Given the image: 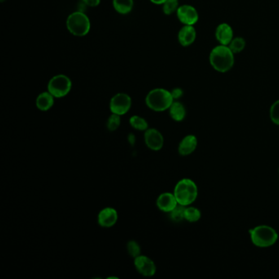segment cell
<instances>
[{
  "mask_svg": "<svg viewBox=\"0 0 279 279\" xmlns=\"http://www.w3.org/2000/svg\"><path fill=\"white\" fill-rule=\"evenodd\" d=\"M197 146V137L194 135H188L184 137L179 146V153L181 156L190 155L195 151Z\"/></svg>",
  "mask_w": 279,
  "mask_h": 279,
  "instance_id": "cell-15",
  "label": "cell"
},
{
  "mask_svg": "<svg viewBox=\"0 0 279 279\" xmlns=\"http://www.w3.org/2000/svg\"><path fill=\"white\" fill-rule=\"evenodd\" d=\"M117 220V211L111 207H106V208L102 209L98 214V224L102 228H111L116 224Z\"/></svg>",
  "mask_w": 279,
  "mask_h": 279,
  "instance_id": "cell-11",
  "label": "cell"
},
{
  "mask_svg": "<svg viewBox=\"0 0 279 279\" xmlns=\"http://www.w3.org/2000/svg\"><path fill=\"white\" fill-rule=\"evenodd\" d=\"M0 1H1V2L4 3L5 2V0H0Z\"/></svg>",
  "mask_w": 279,
  "mask_h": 279,
  "instance_id": "cell-31",
  "label": "cell"
},
{
  "mask_svg": "<svg viewBox=\"0 0 279 279\" xmlns=\"http://www.w3.org/2000/svg\"><path fill=\"white\" fill-rule=\"evenodd\" d=\"M132 106V99L127 93H116L111 98L109 107L111 113L123 115L126 114Z\"/></svg>",
  "mask_w": 279,
  "mask_h": 279,
  "instance_id": "cell-7",
  "label": "cell"
},
{
  "mask_svg": "<svg viewBox=\"0 0 279 279\" xmlns=\"http://www.w3.org/2000/svg\"><path fill=\"white\" fill-rule=\"evenodd\" d=\"M250 239L255 246L259 247H268L277 241V233L273 228L267 225L255 227L249 231Z\"/></svg>",
  "mask_w": 279,
  "mask_h": 279,
  "instance_id": "cell-5",
  "label": "cell"
},
{
  "mask_svg": "<svg viewBox=\"0 0 279 279\" xmlns=\"http://www.w3.org/2000/svg\"><path fill=\"white\" fill-rule=\"evenodd\" d=\"M171 93L174 100L179 99V98H181L182 96L184 95V91L182 90L180 88H175L171 91Z\"/></svg>",
  "mask_w": 279,
  "mask_h": 279,
  "instance_id": "cell-27",
  "label": "cell"
},
{
  "mask_svg": "<svg viewBox=\"0 0 279 279\" xmlns=\"http://www.w3.org/2000/svg\"><path fill=\"white\" fill-rule=\"evenodd\" d=\"M127 251H128V255H130L131 257L136 258V257L141 255V247H140V244L137 243V241H134V240L128 241Z\"/></svg>",
  "mask_w": 279,
  "mask_h": 279,
  "instance_id": "cell-25",
  "label": "cell"
},
{
  "mask_svg": "<svg viewBox=\"0 0 279 279\" xmlns=\"http://www.w3.org/2000/svg\"><path fill=\"white\" fill-rule=\"evenodd\" d=\"M163 5V12L166 15H171L179 9V0H166Z\"/></svg>",
  "mask_w": 279,
  "mask_h": 279,
  "instance_id": "cell-24",
  "label": "cell"
},
{
  "mask_svg": "<svg viewBox=\"0 0 279 279\" xmlns=\"http://www.w3.org/2000/svg\"><path fill=\"white\" fill-rule=\"evenodd\" d=\"M120 122H121L120 115L112 113L109 116L108 120L106 122V127L108 128L109 131L113 132L120 127Z\"/></svg>",
  "mask_w": 279,
  "mask_h": 279,
  "instance_id": "cell-23",
  "label": "cell"
},
{
  "mask_svg": "<svg viewBox=\"0 0 279 279\" xmlns=\"http://www.w3.org/2000/svg\"><path fill=\"white\" fill-rule=\"evenodd\" d=\"M174 194L176 197L178 203L182 206H189L197 199V185L193 180L183 179L176 184Z\"/></svg>",
  "mask_w": 279,
  "mask_h": 279,
  "instance_id": "cell-3",
  "label": "cell"
},
{
  "mask_svg": "<svg viewBox=\"0 0 279 279\" xmlns=\"http://www.w3.org/2000/svg\"><path fill=\"white\" fill-rule=\"evenodd\" d=\"M177 200L174 193H162L157 200L158 209L163 212L170 213L178 206Z\"/></svg>",
  "mask_w": 279,
  "mask_h": 279,
  "instance_id": "cell-12",
  "label": "cell"
},
{
  "mask_svg": "<svg viewBox=\"0 0 279 279\" xmlns=\"http://www.w3.org/2000/svg\"><path fill=\"white\" fill-rule=\"evenodd\" d=\"M81 1L84 5L92 8L97 7L101 2V0H81Z\"/></svg>",
  "mask_w": 279,
  "mask_h": 279,
  "instance_id": "cell-28",
  "label": "cell"
},
{
  "mask_svg": "<svg viewBox=\"0 0 279 279\" xmlns=\"http://www.w3.org/2000/svg\"><path fill=\"white\" fill-rule=\"evenodd\" d=\"M113 7L118 14L125 15L132 11L133 0H113Z\"/></svg>",
  "mask_w": 279,
  "mask_h": 279,
  "instance_id": "cell-18",
  "label": "cell"
},
{
  "mask_svg": "<svg viewBox=\"0 0 279 279\" xmlns=\"http://www.w3.org/2000/svg\"><path fill=\"white\" fill-rule=\"evenodd\" d=\"M133 264L137 272L144 277H153L157 271L155 263L146 255H140L134 258Z\"/></svg>",
  "mask_w": 279,
  "mask_h": 279,
  "instance_id": "cell-8",
  "label": "cell"
},
{
  "mask_svg": "<svg viewBox=\"0 0 279 279\" xmlns=\"http://www.w3.org/2000/svg\"><path fill=\"white\" fill-rule=\"evenodd\" d=\"M71 87H72V82L71 79L66 75L60 74L53 76L51 80H49L48 91L55 98H63L70 93Z\"/></svg>",
  "mask_w": 279,
  "mask_h": 279,
  "instance_id": "cell-6",
  "label": "cell"
},
{
  "mask_svg": "<svg viewBox=\"0 0 279 279\" xmlns=\"http://www.w3.org/2000/svg\"><path fill=\"white\" fill-rule=\"evenodd\" d=\"M128 141L131 146H133L135 144V136L133 135V133H129L128 136Z\"/></svg>",
  "mask_w": 279,
  "mask_h": 279,
  "instance_id": "cell-29",
  "label": "cell"
},
{
  "mask_svg": "<svg viewBox=\"0 0 279 279\" xmlns=\"http://www.w3.org/2000/svg\"><path fill=\"white\" fill-rule=\"evenodd\" d=\"M174 98L170 91L165 89H154L146 97V104L154 111H164L171 107Z\"/></svg>",
  "mask_w": 279,
  "mask_h": 279,
  "instance_id": "cell-2",
  "label": "cell"
},
{
  "mask_svg": "<svg viewBox=\"0 0 279 279\" xmlns=\"http://www.w3.org/2000/svg\"><path fill=\"white\" fill-rule=\"evenodd\" d=\"M54 98L55 97L51 93H49V91L43 92L36 98L37 108L42 111H49L54 105Z\"/></svg>",
  "mask_w": 279,
  "mask_h": 279,
  "instance_id": "cell-16",
  "label": "cell"
},
{
  "mask_svg": "<svg viewBox=\"0 0 279 279\" xmlns=\"http://www.w3.org/2000/svg\"><path fill=\"white\" fill-rule=\"evenodd\" d=\"M197 32L193 26H184L180 29L178 39L182 46L188 47L195 41Z\"/></svg>",
  "mask_w": 279,
  "mask_h": 279,
  "instance_id": "cell-14",
  "label": "cell"
},
{
  "mask_svg": "<svg viewBox=\"0 0 279 279\" xmlns=\"http://www.w3.org/2000/svg\"><path fill=\"white\" fill-rule=\"evenodd\" d=\"M270 118L274 124L279 125V100L276 101L271 106Z\"/></svg>",
  "mask_w": 279,
  "mask_h": 279,
  "instance_id": "cell-26",
  "label": "cell"
},
{
  "mask_svg": "<svg viewBox=\"0 0 279 279\" xmlns=\"http://www.w3.org/2000/svg\"><path fill=\"white\" fill-rule=\"evenodd\" d=\"M129 124L131 126L137 130L146 131L149 128V124L147 120L140 115H133L132 117H130Z\"/></svg>",
  "mask_w": 279,
  "mask_h": 279,
  "instance_id": "cell-19",
  "label": "cell"
},
{
  "mask_svg": "<svg viewBox=\"0 0 279 279\" xmlns=\"http://www.w3.org/2000/svg\"><path fill=\"white\" fill-rule=\"evenodd\" d=\"M215 37L220 45L228 46L233 39V31L232 27L226 23L219 25L215 31Z\"/></svg>",
  "mask_w": 279,
  "mask_h": 279,
  "instance_id": "cell-13",
  "label": "cell"
},
{
  "mask_svg": "<svg viewBox=\"0 0 279 279\" xmlns=\"http://www.w3.org/2000/svg\"><path fill=\"white\" fill-rule=\"evenodd\" d=\"M185 206H182L180 204H178V206L174 209L173 211H171V219L174 222L179 223L184 219V212H185Z\"/></svg>",
  "mask_w": 279,
  "mask_h": 279,
  "instance_id": "cell-22",
  "label": "cell"
},
{
  "mask_svg": "<svg viewBox=\"0 0 279 279\" xmlns=\"http://www.w3.org/2000/svg\"><path fill=\"white\" fill-rule=\"evenodd\" d=\"M210 63L215 71L225 73L234 65V53L226 45H219L212 49L210 54Z\"/></svg>",
  "mask_w": 279,
  "mask_h": 279,
  "instance_id": "cell-1",
  "label": "cell"
},
{
  "mask_svg": "<svg viewBox=\"0 0 279 279\" xmlns=\"http://www.w3.org/2000/svg\"><path fill=\"white\" fill-rule=\"evenodd\" d=\"M153 4H155V5H164V3L166 2V0H150Z\"/></svg>",
  "mask_w": 279,
  "mask_h": 279,
  "instance_id": "cell-30",
  "label": "cell"
},
{
  "mask_svg": "<svg viewBox=\"0 0 279 279\" xmlns=\"http://www.w3.org/2000/svg\"><path fill=\"white\" fill-rule=\"evenodd\" d=\"M201 211L196 207H188L185 209V212H184V219L188 220L191 223L193 222H197L201 219Z\"/></svg>",
  "mask_w": 279,
  "mask_h": 279,
  "instance_id": "cell-20",
  "label": "cell"
},
{
  "mask_svg": "<svg viewBox=\"0 0 279 279\" xmlns=\"http://www.w3.org/2000/svg\"><path fill=\"white\" fill-rule=\"evenodd\" d=\"M169 110L171 118L175 121H182L186 116V109L180 102H174Z\"/></svg>",
  "mask_w": 279,
  "mask_h": 279,
  "instance_id": "cell-17",
  "label": "cell"
},
{
  "mask_svg": "<svg viewBox=\"0 0 279 279\" xmlns=\"http://www.w3.org/2000/svg\"><path fill=\"white\" fill-rule=\"evenodd\" d=\"M67 27L73 36L82 37L86 36L90 31V20L83 12H75L68 16Z\"/></svg>",
  "mask_w": 279,
  "mask_h": 279,
  "instance_id": "cell-4",
  "label": "cell"
},
{
  "mask_svg": "<svg viewBox=\"0 0 279 279\" xmlns=\"http://www.w3.org/2000/svg\"><path fill=\"white\" fill-rule=\"evenodd\" d=\"M228 46L234 54L235 53H239L245 49L246 41L241 37H237V38H233Z\"/></svg>",
  "mask_w": 279,
  "mask_h": 279,
  "instance_id": "cell-21",
  "label": "cell"
},
{
  "mask_svg": "<svg viewBox=\"0 0 279 279\" xmlns=\"http://www.w3.org/2000/svg\"><path fill=\"white\" fill-rule=\"evenodd\" d=\"M176 13L180 23L186 26H193L199 19L197 9L191 5H185L180 6Z\"/></svg>",
  "mask_w": 279,
  "mask_h": 279,
  "instance_id": "cell-9",
  "label": "cell"
},
{
  "mask_svg": "<svg viewBox=\"0 0 279 279\" xmlns=\"http://www.w3.org/2000/svg\"><path fill=\"white\" fill-rule=\"evenodd\" d=\"M145 144L153 151H159L164 145V137L156 128H148L144 134Z\"/></svg>",
  "mask_w": 279,
  "mask_h": 279,
  "instance_id": "cell-10",
  "label": "cell"
}]
</instances>
